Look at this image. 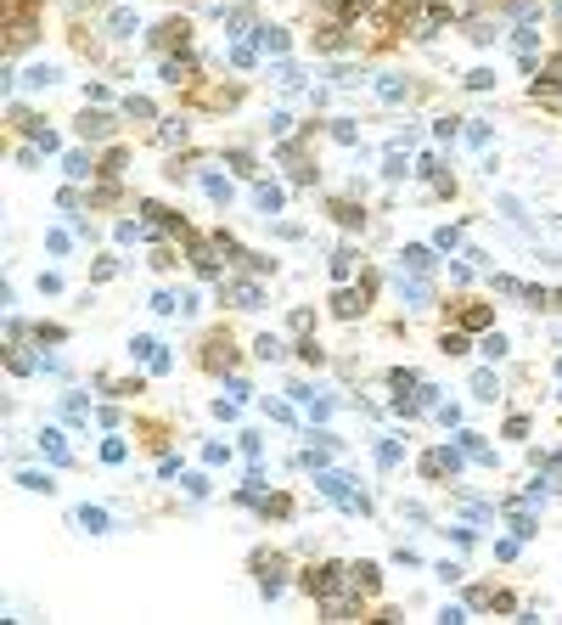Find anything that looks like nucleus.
<instances>
[{
    "instance_id": "1",
    "label": "nucleus",
    "mask_w": 562,
    "mask_h": 625,
    "mask_svg": "<svg viewBox=\"0 0 562 625\" xmlns=\"http://www.w3.org/2000/svg\"><path fill=\"white\" fill-rule=\"evenodd\" d=\"M332 586H337V569H332V563H321V569H310V592H315V597H326Z\"/></svg>"
},
{
    "instance_id": "2",
    "label": "nucleus",
    "mask_w": 562,
    "mask_h": 625,
    "mask_svg": "<svg viewBox=\"0 0 562 625\" xmlns=\"http://www.w3.org/2000/svg\"><path fill=\"white\" fill-rule=\"evenodd\" d=\"M456 462H461L456 451H427V462H422V468H427V473H456Z\"/></svg>"
},
{
    "instance_id": "3",
    "label": "nucleus",
    "mask_w": 562,
    "mask_h": 625,
    "mask_svg": "<svg viewBox=\"0 0 562 625\" xmlns=\"http://www.w3.org/2000/svg\"><path fill=\"white\" fill-rule=\"evenodd\" d=\"M39 445H46L51 462H68V440H62V434H39Z\"/></svg>"
},
{
    "instance_id": "4",
    "label": "nucleus",
    "mask_w": 562,
    "mask_h": 625,
    "mask_svg": "<svg viewBox=\"0 0 562 625\" xmlns=\"http://www.w3.org/2000/svg\"><path fill=\"white\" fill-rule=\"evenodd\" d=\"M203 186H208L214 203H225V197H231V181H225V175H203Z\"/></svg>"
},
{
    "instance_id": "5",
    "label": "nucleus",
    "mask_w": 562,
    "mask_h": 625,
    "mask_svg": "<svg viewBox=\"0 0 562 625\" xmlns=\"http://www.w3.org/2000/svg\"><path fill=\"white\" fill-rule=\"evenodd\" d=\"M377 96L382 102H400L405 96V79H377Z\"/></svg>"
},
{
    "instance_id": "6",
    "label": "nucleus",
    "mask_w": 562,
    "mask_h": 625,
    "mask_svg": "<svg viewBox=\"0 0 562 625\" xmlns=\"http://www.w3.org/2000/svg\"><path fill=\"white\" fill-rule=\"evenodd\" d=\"M259 46H265V51H287V28H265V34H259Z\"/></svg>"
},
{
    "instance_id": "7",
    "label": "nucleus",
    "mask_w": 562,
    "mask_h": 625,
    "mask_svg": "<svg viewBox=\"0 0 562 625\" xmlns=\"http://www.w3.org/2000/svg\"><path fill=\"white\" fill-rule=\"evenodd\" d=\"M405 265L411 271H433V254H427V248H405Z\"/></svg>"
},
{
    "instance_id": "8",
    "label": "nucleus",
    "mask_w": 562,
    "mask_h": 625,
    "mask_svg": "<svg viewBox=\"0 0 562 625\" xmlns=\"http://www.w3.org/2000/svg\"><path fill=\"white\" fill-rule=\"evenodd\" d=\"M231 299H236V305H259L265 293H259V287H247V282H236V287H231Z\"/></svg>"
},
{
    "instance_id": "9",
    "label": "nucleus",
    "mask_w": 562,
    "mask_h": 625,
    "mask_svg": "<svg viewBox=\"0 0 562 625\" xmlns=\"http://www.w3.org/2000/svg\"><path fill=\"white\" fill-rule=\"evenodd\" d=\"M472 395H478V400H495V378H489V372H478V378H472Z\"/></svg>"
},
{
    "instance_id": "10",
    "label": "nucleus",
    "mask_w": 562,
    "mask_h": 625,
    "mask_svg": "<svg viewBox=\"0 0 562 625\" xmlns=\"http://www.w3.org/2000/svg\"><path fill=\"white\" fill-rule=\"evenodd\" d=\"M377 462H382V468H394V462H400V445H394V440H382V445H377Z\"/></svg>"
},
{
    "instance_id": "11",
    "label": "nucleus",
    "mask_w": 562,
    "mask_h": 625,
    "mask_svg": "<svg viewBox=\"0 0 562 625\" xmlns=\"http://www.w3.org/2000/svg\"><path fill=\"white\" fill-rule=\"evenodd\" d=\"M349 265H355V254H343V248H337V254H332V276L343 282V276H349Z\"/></svg>"
},
{
    "instance_id": "12",
    "label": "nucleus",
    "mask_w": 562,
    "mask_h": 625,
    "mask_svg": "<svg viewBox=\"0 0 562 625\" xmlns=\"http://www.w3.org/2000/svg\"><path fill=\"white\" fill-rule=\"evenodd\" d=\"M400 293H405L411 305H427V287H422V282H400Z\"/></svg>"
},
{
    "instance_id": "13",
    "label": "nucleus",
    "mask_w": 562,
    "mask_h": 625,
    "mask_svg": "<svg viewBox=\"0 0 562 625\" xmlns=\"http://www.w3.org/2000/svg\"><path fill=\"white\" fill-rule=\"evenodd\" d=\"M259 208H281V186H259Z\"/></svg>"
},
{
    "instance_id": "14",
    "label": "nucleus",
    "mask_w": 562,
    "mask_h": 625,
    "mask_svg": "<svg viewBox=\"0 0 562 625\" xmlns=\"http://www.w3.org/2000/svg\"><path fill=\"white\" fill-rule=\"evenodd\" d=\"M556 17H562V6H556Z\"/></svg>"
}]
</instances>
